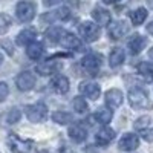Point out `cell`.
<instances>
[{
    "mask_svg": "<svg viewBox=\"0 0 153 153\" xmlns=\"http://www.w3.org/2000/svg\"><path fill=\"white\" fill-rule=\"evenodd\" d=\"M126 60V54H124V49L123 48H113L110 51V55H109V63L112 68H118L121 66Z\"/></svg>",
    "mask_w": 153,
    "mask_h": 153,
    "instance_id": "obj_21",
    "label": "cell"
},
{
    "mask_svg": "<svg viewBox=\"0 0 153 153\" xmlns=\"http://www.w3.org/2000/svg\"><path fill=\"white\" fill-rule=\"evenodd\" d=\"M129 101H130L132 107L144 109L149 106V94L141 87H132L129 91Z\"/></svg>",
    "mask_w": 153,
    "mask_h": 153,
    "instance_id": "obj_3",
    "label": "cell"
},
{
    "mask_svg": "<svg viewBox=\"0 0 153 153\" xmlns=\"http://www.w3.org/2000/svg\"><path fill=\"white\" fill-rule=\"evenodd\" d=\"M35 12H37V5L32 0H22L16 6L17 20L22 23H29L31 20H34Z\"/></svg>",
    "mask_w": 153,
    "mask_h": 153,
    "instance_id": "obj_1",
    "label": "cell"
},
{
    "mask_svg": "<svg viewBox=\"0 0 153 153\" xmlns=\"http://www.w3.org/2000/svg\"><path fill=\"white\" fill-rule=\"evenodd\" d=\"M72 106H74V110L80 115H84L89 110V104H87L86 98H83V97H75L72 100Z\"/></svg>",
    "mask_w": 153,
    "mask_h": 153,
    "instance_id": "obj_27",
    "label": "cell"
},
{
    "mask_svg": "<svg viewBox=\"0 0 153 153\" xmlns=\"http://www.w3.org/2000/svg\"><path fill=\"white\" fill-rule=\"evenodd\" d=\"M58 43H60L63 48L71 49V51H75V49H78V48L81 46V42L78 40V37L74 35V34H71V32H66V31H65V34L61 35V38H60Z\"/></svg>",
    "mask_w": 153,
    "mask_h": 153,
    "instance_id": "obj_20",
    "label": "cell"
},
{
    "mask_svg": "<svg viewBox=\"0 0 153 153\" xmlns=\"http://www.w3.org/2000/svg\"><path fill=\"white\" fill-rule=\"evenodd\" d=\"M127 32H129V25L124 20H117L109 25V37L112 40H121Z\"/></svg>",
    "mask_w": 153,
    "mask_h": 153,
    "instance_id": "obj_9",
    "label": "cell"
},
{
    "mask_svg": "<svg viewBox=\"0 0 153 153\" xmlns=\"http://www.w3.org/2000/svg\"><path fill=\"white\" fill-rule=\"evenodd\" d=\"M68 133H69V138L72 139L74 143H76V144L86 141V138H87V130L84 129L81 124H74V126H71L69 130H68Z\"/></svg>",
    "mask_w": 153,
    "mask_h": 153,
    "instance_id": "obj_18",
    "label": "cell"
},
{
    "mask_svg": "<svg viewBox=\"0 0 153 153\" xmlns=\"http://www.w3.org/2000/svg\"><path fill=\"white\" fill-rule=\"evenodd\" d=\"M80 92L89 100H97L101 94V87L95 81H83L80 84Z\"/></svg>",
    "mask_w": 153,
    "mask_h": 153,
    "instance_id": "obj_13",
    "label": "cell"
},
{
    "mask_svg": "<svg viewBox=\"0 0 153 153\" xmlns=\"http://www.w3.org/2000/svg\"><path fill=\"white\" fill-rule=\"evenodd\" d=\"M25 112H26V117L31 123H43L48 118V106L45 103H35L26 106Z\"/></svg>",
    "mask_w": 153,
    "mask_h": 153,
    "instance_id": "obj_2",
    "label": "cell"
},
{
    "mask_svg": "<svg viewBox=\"0 0 153 153\" xmlns=\"http://www.w3.org/2000/svg\"><path fill=\"white\" fill-rule=\"evenodd\" d=\"M9 26H11V19H9V16L0 14V35L6 34L8 29H9Z\"/></svg>",
    "mask_w": 153,
    "mask_h": 153,
    "instance_id": "obj_29",
    "label": "cell"
},
{
    "mask_svg": "<svg viewBox=\"0 0 153 153\" xmlns=\"http://www.w3.org/2000/svg\"><path fill=\"white\" fill-rule=\"evenodd\" d=\"M92 19L95 20L94 23L98 25V26H109L110 20H112L110 12L107 9H104V8H95L92 11Z\"/></svg>",
    "mask_w": 153,
    "mask_h": 153,
    "instance_id": "obj_16",
    "label": "cell"
},
{
    "mask_svg": "<svg viewBox=\"0 0 153 153\" xmlns=\"http://www.w3.org/2000/svg\"><path fill=\"white\" fill-rule=\"evenodd\" d=\"M2 63H3V55L0 54V65H2Z\"/></svg>",
    "mask_w": 153,
    "mask_h": 153,
    "instance_id": "obj_39",
    "label": "cell"
},
{
    "mask_svg": "<svg viewBox=\"0 0 153 153\" xmlns=\"http://www.w3.org/2000/svg\"><path fill=\"white\" fill-rule=\"evenodd\" d=\"M104 100H106L107 107H110V110H112V109H118L123 104L124 95H123V92L120 91V89H109V91L106 92V95H104Z\"/></svg>",
    "mask_w": 153,
    "mask_h": 153,
    "instance_id": "obj_11",
    "label": "cell"
},
{
    "mask_svg": "<svg viewBox=\"0 0 153 153\" xmlns=\"http://www.w3.org/2000/svg\"><path fill=\"white\" fill-rule=\"evenodd\" d=\"M0 46H2V48L6 51V52H8L9 55L14 54V46H12V43H11L9 40H2V42H0Z\"/></svg>",
    "mask_w": 153,
    "mask_h": 153,
    "instance_id": "obj_33",
    "label": "cell"
},
{
    "mask_svg": "<svg viewBox=\"0 0 153 153\" xmlns=\"http://www.w3.org/2000/svg\"><path fill=\"white\" fill-rule=\"evenodd\" d=\"M35 38H37V31L34 28H25L17 34L16 42L19 46H28L29 43L35 42Z\"/></svg>",
    "mask_w": 153,
    "mask_h": 153,
    "instance_id": "obj_14",
    "label": "cell"
},
{
    "mask_svg": "<svg viewBox=\"0 0 153 153\" xmlns=\"http://www.w3.org/2000/svg\"><path fill=\"white\" fill-rule=\"evenodd\" d=\"M139 135H141V138H144L146 141H149V143L153 141V129H152V127L141 129V130H139Z\"/></svg>",
    "mask_w": 153,
    "mask_h": 153,
    "instance_id": "obj_31",
    "label": "cell"
},
{
    "mask_svg": "<svg viewBox=\"0 0 153 153\" xmlns=\"http://www.w3.org/2000/svg\"><path fill=\"white\" fill-rule=\"evenodd\" d=\"M80 35L83 37V40L92 43V42H97L100 35H101V31H100V26L98 25H95L94 22H83L80 25Z\"/></svg>",
    "mask_w": 153,
    "mask_h": 153,
    "instance_id": "obj_4",
    "label": "cell"
},
{
    "mask_svg": "<svg viewBox=\"0 0 153 153\" xmlns=\"http://www.w3.org/2000/svg\"><path fill=\"white\" fill-rule=\"evenodd\" d=\"M52 120L57 123V124H61V126H65V124H71L74 121V117L71 113L68 112H61V110H57L52 113Z\"/></svg>",
    "mask_w": 153,
    "mask_h": 153,
    "instance_id": "obj_28",
    "label": "cell"
},
{
    "mask_svg": "<svg viewBox=\"0 0 153 153\" xmlns=\"http://www.w3.org/2000/svg\"><path fill=\"white\" fill-rule=\"evenodd\" d=\"M16 84L19 87V91L22 92H26V91H31V89L35 86V76L29 72V71H25V72H20L16 78Z\"/></svg>",
    "mask_w": 153,
    "mask_h": 153,
    "instance_id": "obj_8",
    "label": "cell"
},
{
    "mask_svg": "<svg viewBox=\"0 0 153 153\" xmlns=\"http://www.w3.org/2000/svg\"><path fill=\"white\" fill-rule=\"evenodd\" d=\"M149 123H150V118H149V117H143V118H139V120L135 123V127L141 130V129H144V127H146Z\"/></svg>",
    "mask_w": 153,
    "mask_h": 153,
    "instance_id": "obj_34",
    "label": "cell"
},
{
    "mask_svg": "<svg viewBox=\"0 0 153 153\" xmlns=\"http://www.w3.org/2000/svg\"><path fill=\"white\" fill-rule=\"evenodd\" d=\"M71 19V9L66 8V6H61L52 12H48V14H45L42 17V22H49L52 23L55 20H60V22H65V20H69Z\"/></svg>",
    "mask_w": 153,
    "mask_h": 153,
    "instance_id": "obj_12",
    "label": "cell"
},
{
    "mask_svg": "<svg viewBox=\"0 0 153 153\" xmlns=\"http://www.w3.org/2000/svg\"><path fill=\"white\" fill-rule=\"evenodd\" d=\"M60 2H61V0H43V5L45 6H54V5H57Z\"/></svg>",
    "mask_w": 153,
    "mask_h": 153,
    "instance_id": "obj_35",
    "label": "cell"
},
{
    "mask_svg": "<svg viewBox=\"0 0 153 153\" xmlns=\"http://www.w3.org/2000/svg\"><path fill=\"white\" fill-rule=\"evenodd\" d=\"M63 34H65V29H61V28H58V26H52V28H49V29L45 32V37H46L48 43L57 45V43L60 42V38H61Z\"/></svg>",
    "mask_w": 153,
    "mask_h": 153,
    "instance_id": "obj_24",
    "label": "cell"
},
{
    "mask_svg": "<svg viewBox=\"0 0 153 153\" xmlns=\"http://www.w3.org/2000/svg\"><path fill=\"white\" fill-rule=\"evenodd\" d=\"M136 69H138V74H139V75L144 76L146 81H149V83L153 81V65H152V63H149V61H141V63L136 66Z\"/></svg>",
    "mask_w": 153,
    "mask_h": 153,
    "instance_id": "obj_23",
    "label": "cell"
},
{
    "mask_svg": "<svg viewBox=\"0 0 153 153\" xmlns=\"http://www.w3.org/2000/svg\"><path fill=\"white\" fill-rule=\"evenodd\" d=\"M147 16H149L147 9L141 6V8H136L135 11L130 12V20H132V23L135 25V26H139V25H143L146 22Z\"/></svg>",
    "mask_w": 153,
    "mask_h": 153,
    "instance_id": "obj_25",
    "label": "cell"
},
{
    "mask_svg": "<svg viewBox=\"0 0 153 153\" xmlns=\"http://www.w3.org/2000/svg\"><path fill=\"white\" fill-rule=\"evenodd\" d=\"M51 86H52L54 92H57L60 95H65L69 91V80L65 75H55L54 78L51 80Z\"/></svg>",
    "mask_w": 153,
    "mask_h": 153,
    "instance_id": "obj_15",
    "label": "cell"
},
{
    "mask_svg": "<svg viewBox=\"0 0 153 153\" xmlns=\"http://www.w3.org/2000/svg\"><path fill=\"white\" fill-rule=\"evenodd\" d=\"M149 54H150V57H152V58H153V48H152V49H150V52H149Z\"/></svg>",
    "mask_w": 153,
    "mask_h": 153,
    "instance_id": "obj_40",
    "label": "cell"
},
{
    "mask_svg": "<svg viewBox=\"0 0 153 153\" xmlns=\"http://www.w3.org/2000/svg\"><path fill=\"white\" fill-rule=\"evenodd\" d=\"M94 117H95V120H97L100 124L106 126V124H109V123L112 121L113 113H112V110L107 109V107H101V109H98V110L94 113Z\"/></svg>",
    "mask_w": 153,
    "mask_h": 153,
    "instance_id": "obj_26",
    "label": "cell"
},
{
    "mask_svg": "<svg viewBox=\"0 0 153 153\" xmlns=\"http://www.w3.org/2000/svg\"><path fill=\"white\" fill-rule=\"evenodd\" d=\"M43 52H45V48H43V45L40 43V42H32V43H29L28 46H26V55L31 58V60H38L42 55H43Z\"/></svg>",
    "mask_w": 153,
    "mask_h": 153,
    "instance_id": "obj_22",
    "label": "cell"
},
{
    "mask_svg": "<svg viewBox=\"0 0 153 153\" xmlns=\"http://www.w3.org/2000/svg\"><path fill=\"white\" fill-rule=\"evenodd\" d=\"M8 94H9V87L6 83L0 81V103H3V101L8 98Z\"/></svg>",
    "mask_w": 153,
    "mask_h": 153,
    "instance_id": "obj_32",
    "label": "cell"
},
{
    "mask_svg": "<svg viewBox=\"0 0 153 153\" xmlns=\"http://www.w3.org/2000/svg\"><path fill=\"white\" fill-rule=\"evenodd\" d=\"M147 32L153 35V22H150V23L147 25Z\"/></svg>",
    "mask_w": 153,
    "mask_h": 153,
    "instance_id": "obj_37",
    "label": "cell"
},
{
    "mask_svg": "<svg viewBox=\"0 0 153 153\" xmlns=\"http://www.w3.org/2000/svg\"><path fill=\"white\" fill-rule=\"evenodd\" d=\"M118 147L123 152H133L135 149L139 147L138 135L136 133H126V135H123V138L120 139V143H118Z\"/></svg>",
    "mask_w": 153,
    "mask_h": 153,
    "instance_id": "obj_10",
    "label": "cell"
},
{
    "mask_svg": "<svg viewBox=\"0 0 153 153\" xmlns=\"http://www.w3.org/2000/svg\"><path fill=\"white\" fill-rule=\"evenodd\" d=\"M37 153H49V152H48V150H38Z\"/></svg>",
    "mask_w": 153,
    "mask_h": 153,
    "instance_id": "obj_38",
    "label": "cell"
},
{
    "mask_svg": "<svg viewBox=\"0 0 153 153\" xmlns=\"http://www.w3.org/2000/svg\"><path fill=\"white\" fill-rule=\"evenodd\" d=\"M146 45H147V38L143 37L141 34H135L130 40H129V43H127V46H129L130 52H132L133 55H136V54L141 52V51L146 48Z\"/></svg>",
    "mask_w": 153,
    "mask_h": 153,
    "instance_id": "obj_19",
    "label": "cell"
},
{
    "mask_svg": "<svg viewBox=\"0 0 153 153\" xmlns=\"http://www.w3.org/2000/svg\"><path fill=\"white\" fill-rule=\"evenodd\" d=\"M115 130L110 129V127H103V129H100L95 135V141L98 146H107L113 141V138H115Z\"/></svg>",
    "mask_w": 153,
    "mask_h": 153,
    "instance_id": "obj_17",
    "label": "cell"
},
{
    "mask_svg": "<svg viewBox=\"0 0 153 153\" xmlns=\"http://www.w3.org/2000/svg\"><path fill=\"white\" fill-rule=\"evenodd\" d=\"M57 58H58V55H54V57L48 58L46 61H43L42 65L37 66V72L43 76H48V75H52V74L58 72L60 68H61V63L57 61Z\"/></svg>",
    "mask_w": 153,
    "mask_h": 153,
    "instance_id": "obj_7",
    "label": "cell"
},
{
    "mask_svg": "<svg viewBox=\"0 0 153 153\" xmlns=\"http://www.w3.org/2000/svg\"><path fill=\"white\" fill-rule=\"evenodd\" d=\"M22 118V113H20V110L17 109V107H14V109H11L9 110V113H8V117H6V121L9 123V124H16L19 120Z\"/></svg>",
    "mask_w": 153,
    "mask_h": 153,
    "instance_id": "obj_30",
    "label": "cell"
},
{
    "mask_svg": "<svg viewBox=\"0 0 153 153\" xmlns=\"http://www.w3.org/2000/svg\"><path fill=\"white\" fill-rule=\"evenodd\" d=\"M118 2H121V0H103V3H106V5H115Z\"/></svg>",
    "mask_w": 153,
    "mask_h": 153,
    "instance_id": "obj_36",
    "label": "cell"
},
{
    "mask_svg": "<svg viewBox=\"0 0 153 153\" xmlns=\"http://www.w3.org/2000/svg\"><path fill=\"white\" fill-rule=\"evenodd\" d=\"M9 147L14 153H29L34 147L32 139H23L17 135H9Z\"/></svg>",
    "mask_w": 153,
    "mask_h": 153,
    "instance_id": "obj_5",
    "label": "cell"
},
{
    "mask_svg": "<svg viewBox=\"0 0 153 153\" xmlns=\"http://www.w3.org/2000/svg\"><path fill=\"white\" fill-rule=\"evenodd\" d=\"M101 65H103V55L97 54V52L87 54V55H84L83 60H81V66H83L89 74H92V75H95V74L100 71Z\"/></svg>",
    "mask_w": 153,
    "mask_h": 153,
    "instance_id": "obj_6",
    "label": "cell"
}]
</instances>
